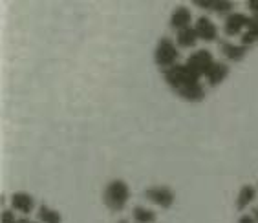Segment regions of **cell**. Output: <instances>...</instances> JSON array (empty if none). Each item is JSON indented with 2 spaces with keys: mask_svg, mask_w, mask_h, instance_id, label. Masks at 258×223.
I'll list each match as a JSON object with an SVG mask.
<instances>
[{
  "mask_svg": "<svg viewBox=\"0 0 258 223\" xmlns=\"http://www.w3.org/2000/svg\"><path fill=\"white\" fill-rule=\"evenodd\" d=\"M220 51H222L229 60L238 62V60H242L243 57H245L247 48L242 44H233V42H229V40H220Z\"/></svg>",
  "mask_w": 258,
  "mask_h": 223,
  "instance_id": "10",
  "label": "cell"
},
{
  "mask_svg": "<svg viewBox=\"0 0 258 223\" xmlns=\"http://www.w3.org/2000/svg\"><path fill=\"white\" fill-rule=\"evenodd\" d=\"M185 64L189 66L192 71H196V73L200 75V77H207L209 71L213 69V66L216 64V60L213 59V53L207 50H198L196 53H192L187 59V62Z\"/></svg>",
  "mask_w": 258,
  "mask_h": 223,
  "instance_id": "4",
  "label": "cell"
},
{
  "mask_svg": "<svg viewBox=\"0 0 258 223\" xmlns=\"http://www.w3.org/2000/svg\"><path fill=\"white\" fill-rule=\"evenodd\" d=\"M254 42H258V15L251 17V24H249L247 31L242 35V46L249 48Z\"/></svg>",
  "mask_w": 258,
  "mask_h": 223,
  "instance_id": "15",
  "label": "cell"
},
{
  "mask_svg": "<svg viewBox=\"0 0 258 223\" xmlns=\"http://www.w3.org/2000/svg\"><path fill=\"white\" fill-rule=\"evenodd\" d=\"M132 214H134L136 223H154L156 221L154 210H150V208H147V207H136Z\"/></svg>",
  "mask_w": 258,
  "mask_h": 223,
  "instance_id": "17",
  "label": "cell"
},
{
  "mask_svg": "<svg viewBox=\"0 0 258 223\" xmlns=\"http://www.w3.org/2000/svg\"><path fill=\"white\" fill-rule=\"evenodd\" d=\"M238 223H256V219L253 216H249V214H243V216H240Z\"/></svg>",
  "mask_w": 258,
  "mask_h": 223,
  "instance_id": "20",
  "label": "cell"
},
{
  "mask_svg": "<svg viewBox=\"0 0 258 223\" xmlns=\"http://www.w3.org/2000/svg\"><path fill=\"white\" fill-rule=\"evenodd\" d=\"M253 218L256 219V223H258V207H256V208H254V210H253Z\"/></svg>",
  "mask_w": 258,
  "mask_h": 223,
  "instance_id": "22",
  "label": "cell"
},
{
  "mask_svg": "<svg viewBox=\"0 0 258 223\" xmlns=\"http://www.w3.org/2000/svg\"><path fill=\"white\" fill-rule=\"evenodd\" d=\"M190 20H192L190 11L187 8H183V6H179V8L174 10L172 17H170V28L178 31L187 30V28H190Z\"/></svg>",
  "mask_w": 258,
  "mask_h": 223,
  "instance_id": "9",
  "label": "cell"
},
{
  "mask_svg": "<svg viewBox=\"0 0 258 223\" xmlns=\"http://www.w3.org/2000/svg\"><path fill=\"white\" fill-rule=\"evenodd\" d=\"M249 24H251V17L243 15V13H231V15L225 19L224 31L227 37H234V35H238L243 28H249Z\"/></svg>",
  "mask_w": 258,
  "mask_h": 223,
  "instance_id": "6",
  "label": "cell"
},
{
  "mask_svg": "<svg viewBox=\"0 0 258 223\" xmlns=\"http://www.w3.org/2000/svg\"><path fill=\"white\" fill-rule=\"evenodd\" d=\"M196 40H198V33H196L194 28L181 30L176 35V42H178V46H181V48H192V46L196 44Z\"/></svg>",
  "mask_w": 258,
  "mask_h": 223,
  "instance_id": "14",
  "label": "cell"
},
{
  "mask_svg": "<svg viewBox=\"0 0 258 223\" xmlns=\"http://www.w3.org/2000/svg\"><path fill=\"white\" fill-rule=\"evenodd\" d=\"M145 198L150 199L152 203L159 205L161 208H169L174 203V192L165 187V185H158V187H150V189L145 190Z\"/></svg>",
  "mask_w": 258,
  "mask_h": 223,
  "instance_id": "5",
  "label": "cell"
},
{
  "mask_svg": "<svg viewBox=\"0 0 258 223\" xmlns=\"http://www.w3.org/2000/svg\"><path fill=\"white\" fill-rule=\"evenodd\" d=\"M15 221H17V218L11 210H4V212H2V223H15Z\"/></svg>",
  "mask_w": 258,
  "mask_h": 223,
  "instance_id": "18",
  "label": "cell"
},
{
  "mask_svg": "<svg viewBox=\"0 0 258 223\" xmlns=\"http://www.w3.org/2000/svg\"><path fill=\"white\" fill-rule=\"evenodd\" d=\"M117 223H128V221H126V219H121V221H117Z\"/></svg>",
  "mask_w": 258,
  "mask_h": 223,
  "instance_id": "23",
  "label": "cell"
},
{
  "mask_svg": "<svg viewBox=\"0 0 258 223\" xmlns=\"http://www.w3.org/2000/svg\"><path fill=\"white\" fill-rule=\"evenodd\" d=\"M247 8L251 10L253 17H256V15H258V0H249V2H247Z\"/></svg>",
  "mask_w": 258,
  "mask_h": 223,
  "instance_id": "19",
  "label": "cell"
},
{
  "mask_svg": "<svg viewBox=\"0 0 258 223\" xmlns=\"http://www.w3.org/2000/svg\"><path fill=\"white\" fill-rule=\"evenodd\" d=\"M15 223H35V221H31V219H28V218H22V219H17Z\"/></svg>",
  "mask_w": 258,
  "mask_h": 223,
  "instance_id": "21",
  "label": "cell"
},
{
  "mask_svg": "<svg viewBox=\"0 0 258 223\" xmlns=\"http://www.w3.org/2000/svg\"><path fill=\"white\" fill-rule=\"evenodd\" d=\"M227 75H229V66L225 64V62H216L207 75L209 85L216 86V85H220V83H224V79L227 77Z\"/></svg>",
  "mask_w": 258,
  "mask_h": 223,
  "instance_id": "12",
  "label": "cell"
},
{
  "mask_svg": "<svg viewBox=\"0 0 258 223\" xmlns=\"http://www.w3.org/2000/svg\"><path fill=\"white\" fill-rule=\"evenodd\" d=\"M194 30L198 33V39H204L207 42H213L216 39V26L213 24V20L209 19V17H200L196 26H194Z\"/></svg>",
  "mask_w": 258,
  "mask_h": 223,
  "instance_id": "8",
  "label": "cell"
},
{
  "mask_svg": "<svg viewBox=\"0 0 258 223\" xmlns=\"http://www.w3.org/2000/svg\"><path fill=\"white\" fill-rule=\"evenodd\" d=\"M11 205H13V208L19 210V212L30 214L35 207V201L28 192H15L11 196Z\"/></svg>",
  "mask_w": 258,
  "mask_h": 223,
  "instance_id": "11",
  "label": "cell"
},
{
  "mask_svg": "<svg viewBox=\"0 0 258 223\" xmlns=\"http://www.w3.org/2000/svg\"><path fill=\"white\" fill-rule=\"evenodd\" d=\"M167 85L189 103H198L205 97V88L200 83V77L196 71L189 68L187 64H176L172 68L163 71Z\"/></svg>",
  "mask_w": 258,
  "mask_h": 223,
  "instance_id": "1",
  "label": "cell"
},
{
  "mask_svg": "<svg viewBox=\"0 0 258 223\" xmlns=\"http://www.w3.org/2000/svg\"><path fill=\"white\" fill-rule=\"evenodd\" d=\"M128 196H130L128 185L124 183L123 179H112L106 185V189H104L103 201L110 210L117 212V210H123L124 208V205L128 201Z\"/></svg>",
  "mask_w": 258,
  "mask_h": 223,
  "instance_id": "2",
  "label": "cell"
},
{
  "mask_svg": "<svg viewBox=\"0 0 258 223\" xmlns=\"http://www.w3.org/2000/svg\"><path fill=\"white\" fill-rule=\"evenodd\" d=\"M178 57H179V51H178V48H176V44H174L169 37H161L154 51V60H156V64L159 66V69L165 71V69L176 66Z\"/></svg>",
  "mask_w": 258,
  "mask_h": 223,
  "instance_id": "3",
  "label": "cell"
},
{
  "mask_svg": "<svg viewBox=\"0 0 258 223\" xmlns=\"http://www.w3.org/2000/svg\"><path fill=\"white\" fill-rule=\"evenodd\" d=\"M194 4L198 8H204V10L214 11L218 15H231V11L234 10V4L229 2V0H196Z\"/></svg>",
  "mask_w": 258,
  "mask_h": 223,
  "instance_id": "7",
  "label": "cell"
},
{
  "mask_svg": "<svg viewBox=\"0 0 258 223\" xmlns=\"http://www.w3.org/2000/svg\"><path fill=\"white\" fill-rule=\"evenodd\" d=\"M37 218H39L40 223H62V218H60V214L53 208L46 207V205H40L39 207V214H37Z\"/></svg>",
  "mask_w": 258,
  "mask_h": 223,
  "instance_id": "16",
  "label": "cell"
},
{
  "mask_svg": "<svg viewBox=\"0 0 258 223\" xmlns=\"http://www.w3.org/2000/svg\"><path fill=\"white\" fill-rule=\"evenodd\" d=\"M254 196H256V190L251 185H243L238 192V198H236V208L243 210L245 207H249V203H253Z\"/></svg>",
  "mask_w": 258,
  "mask_h": 223,
  "instance_id": "13",
  "label": "cell"
}]
</instances>
